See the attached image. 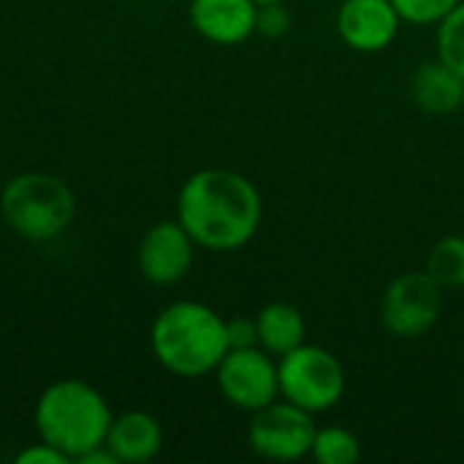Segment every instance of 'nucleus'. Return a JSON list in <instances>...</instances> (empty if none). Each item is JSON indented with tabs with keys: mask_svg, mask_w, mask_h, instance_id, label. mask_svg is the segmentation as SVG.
I'll use <instances>...</instances> for the list:
<instances>
[{
	"mask_svg": "<svg viewBox=\"0 0 464 464\" xmlns=\"http://www.w3.org/2000/svg\"><path fill=\"white\" fill-rule=\"evenodd\" d=\"M111 419L103 394L79 378H63L46 386L33 413L38 438L63 451L71 462L106 443Z\"/></svg>",
	"mask_w": 464,
	"mask_h": 464,
	"instance_id": "nucleus-3",
	"label": "nucleus"
},
{
	"mask_svg": "<svg viewBox=\"0 0 464 464\" xmlns=\"http://www.w3.org/2000/svg\"><path fill=\"white\" fill-rule=\"evenodd\" d=\"M424 272L443 288V291H457L464 288V237L449 234L438 239L427 256Z\"/></svg>",
	"mask_w": 464,
	"mask_h": 464,
	"instance_id": "nucleus-15",
	"label": "nucleus"
},
{
	"mask_svg": "<svg viewBox=\"0 0 464 464\" xmlns=\"http://www.w3.org/2000/svg\"><path fill=\"white\" fill-rule=\"evenodd\" d=\"M258 326V345L272 353L275 359L285 356L288 351L299 348L307 334V324L299 307L288 302H269L256 315Z\"/></svg>",
	"mask_w": 464,
	"mask_h": 464,
	"instance_id": "nucleus-14",
	"label": "nucleus"
},
{
	"mask_svg": "<svg viewBox=\"0 0 464 464\" xmlns=\"http://www.w3.org/2000/svg\"><path fill=\"white\" fill-rule=\"evenodd\" d=\"M256 5H272V3H285V0H253Z\"/></svg>",
	"mask_w": 464,
	"mask_h": 464,
	"instance_id": "nucleus-23",
	"label": "nucleus"
},
{
	"mask_svg": "<svg viewBox=\"0 0 464 464\" xmlns=\"http://www.w3.org/2000/svg\"><path fill=\"white\" fill-rule=\"evenodd\" d=\"M150 348L160 367H166L171 375H209L228 353L226 318L201 302H171L152 321Z\"/></svg>",
	"mask_w": 464,
	"mask_h": 464,
	"instance_id": "nucleus-2",
	"label": "nucleus"
},
{
	"mask_svg": "<svg viewBox=\"0 0 464 464\" xmlns=\"http://www.w3.org/2000/svg\"><path fill=\"white\" fill-rule=\"evenodd\" d=\"M196 247L179 220H160L139 245V272L152 285H174L188 277Z\"/></svg>",
	"mask_w": 464,
	"mask_h": 464,
	"instance_id": "nucleus-9",
	"label": "nucleus"
},
{
	"mask_svg": "<svg viewBox=\"0 0 464 464\" xmlns=\"http://www.w3.org/2000/svg\"><path fill=\"white\" fill-rule=\"evenodd\" d=\"M280 397L318 416L332 411L345 394V370L340 359L321 348L302 343L277 359Z\"/></svg>",
	"mask_w": 464,
	"mask_h": 464,
	"instance_id": "nucleus-5",
	"label": "nucleus"
},
{
	"mask_svg": "<svg viewBox=\"0 0 464 464\" xmlns=\"http://www.w3.org/2000/svg\"><path fill=\"white\" fill-rule=\"evenodd\" d=\"M264 201L253 179L231 169L190 174L177 196V220L193 242L212 253L242 250L261 226Z\"/></svg>",
	"mask_w": 464,
	"mask_h": 464,
	"instance_id": "nucleus-1",
	"label": "nucleus"
},
{
	"mask_svg": "<svg viewBox=\"0 0 464 464\" xmlns=\"http://www.w3.org/2000/svg\"><path fill=\"white\" fill-rule=\"evenodd\" d=\"M226 337H228V348H253V345H258L256 318H247V315L228 318L226 321Z\"/></svg>",
	"mask_w": 464,
	"mask_h": 464,
	"instance_id": "nucleus-20",
	"label": "nucleus"
},
{
	"mask_svg": "<svg viewBox=\"0 0 464 464\" xmlns=\"http://www.w3.org/2000/svg\"><path fill=\"white\" fill-rule=\"evenodd\" d=\"M413 103L432 117H449L464 103V79L443 60L421 63L411 76Z\"/></svg>",
	"mask_w": 464,
	"mask_h": 464,
	"instance_id": "nucleus-13",
	"label": "nucleus"
},
{
	"mask_svg": "<svg viewBox=\"0 0 464 464\" xmlns=\"http://www.w3.org/2000/svg\"><path fill=\"white\" fill-rule=\"evenodd\" d=\"M215 378L223 400L237 411L256 413L269 402L280 400L277 362L261 345L228 348V353L220 359L215 370Z\"/></svg>",
	"mask_w": 464,
	"mask_h": 464,
	"instance_id": "nucleus-8",
	"label": "nucleus"
},
{
	"mask_svg": "<svg viewBox=\"0 0 464 464\" xmlns=\"http://www.w3.org/2000/svg\"><path fill=\"white\" fill-rule=\"evenodd\" d=\"M315 432H318L315 416L280 397L266 408L250 413L247 443L261 459L299 462L310 457Z\"/></svg>",
	"mask_w": 464,
	"mask_h": 464,
	"instance_id": "nucleus-7",
	"label": "nucleus"
},
{
	"mask_svg": "<svg viewBox=\"0 0 464 464\" xmlns=\"http://www.w3.org/2000/svg\"><path fill=\"white\" fill-rule=\"evenodd\" d=\"M462 0H392L400 19L408 24H438Z\"/></svg>",
	"mask_w": 464,
	"mask_h": 464,
	"instance_id": "nucleus-18",
	"label": "nucleus"
},
{
	"mask_svg": "<svg viewBox=\"0 0 464 464\" xmlns=\"http://www.w3.org/2000/svg\"><path fill=\"white\" fill-rule=\"evenodd\" d=\"M14 462L16 464H68L71 459H68L63 451H57L54 446H49L46 440H41V443H33V446H27L24 451H19Z\"/></svg>",
	"mask_w": 464,
	"mask_h": 464,
	"instance_id": "nucleus-21",
	"label": "nucleus"
},
{
	"mask_svg": "<svg viewBox=\"0 0 464 464\" xmlns=\"http://www.w3.org/2000/svg\"><path fill=\"white\" fill-rule=\"evenodd\" d=\"M400 24L402 19L392 0H343L337 11V33L343 44L364 54L389 49Z\"/></svg>",
	"mask_w": 464,
	"mask_h": 464,
	"instance_id": "nucleus-10",
	"label": "nucleus"
},
{
	"mask_svg": "<svg viewBox=\"0 0 464 464\" xmlns=\"http://www.w3.org/2000/svg\"><path fill=\"white\" fill-rule=\"evenodd\" d=\"M435 27H438L435 33L438 60H443L451 71H457L464 79V0Z\"/></svg>",
	"mask_w": 464,
	"mask_h": 464,
	"instance_id": "nucleus-17",
	"label": "nucleus"
},
{
	"mask_svg": "<svg viewBox=\"0 0 464 464\" xmlns=\"http://www.w3.org/2000/svg\"><path fill=\"white\" fill-rule=\"evenodd\" d=\"M106 446L120 464H144L163 449V427L152 413L125 411L111 419Z\"/></svg>",
	"mask_w": 464,
	"mask_h": 464,
	"instance_id": "nucleus-12",
	"label": "nucleus"
},
{
	"mask_svg": "<svg viewBox=\"0 0 464 464\" xmlns=\"http://www.w3.org/2000/svg\"><path fill=\"white\" fill-rule=\"evenodd\" d=\"M76 464H120L114 459V454L109 451V446L103 443V446H95V449H90L87 454H82Z\"/></svg>",
	"mask_w": 464,
	"mask_h": 464,
	"instance_id": "nucleus-22",
	"label": "nucleus"
},
{
	"mask_svg": "<svg viewBox=\"0 0 464 464\" xmlns=\"http://www.w3.org/2000/svg\"><path fill=\"white\" fill-rule=\"evenodd\" d=\"M256 11L253 0H190L188 5L193 30L218 46H237L256 35Z\"/></svg>",
	"mask_w": 464,
	"mask_h": 464,
	"instance_id": "nucleus-11",
	"label": "nucleus"
},
{
	"mask_svg": "<svg viewBox=\"0 0 464 464\" xmlns=\"http://www.w3.org/2000/svg\"><path fill=\"white\" fill-rule=\"evenodd\" d=\"M443 315V288L427 272L394 277L381 296V324L397 340H419Z\"/></svg>",
	"mask_w": 464,
	"mask_h": 464,
	"instance_id": "nucleus-6",
	"label": "nucleus"
},
{
	"mask_svg": "<svg viewBox=\"0 0 464 464\" xmlns=\"http://www.w3.org/2000/svg\"><path fill=\"white\" fill-rule=\"evenodd\" d=\"M291 27V14L285 3H272V5H258L256 11V33L264 38H283Z\"/></svg>",
	"mask_w": 464,
	"mask_h": 464,
	"instance_id": "nucleus-19",
	"label": "nucleus"
},
{
	"mask_svg": "<svg viewBox=\"0 0 464 464\" xmlns=\"http://www.w3.org/2000/svg\"><path fill=\"white\" fill-rule=\"evenodd\" d=\"M0 212L14 234L30 242H46L71 226L76 196L68 182L54 174L24 171L0 188Z\"/></svg>",
	"mask_w": 464,
	"mask_h": 464,
	"instance_id": "nucleus-4",
	"label": "nucleus"
},
{
	"mask_svg": "<svg viewBox=\"0 0 464 464\" xmlns=\"http://www.w3.org/2000/svg\"><path fill=\"white\" fill-rule=\"evenodd\" d=\"M310 457L318 464H353L362 459V443L345 427H318Z\"/></svg>",
	"mask_w": 464,
	"mask_h": 464,
	"instance_id": "nucleus-16",
	"label": "nucleus"
}]
</instances>
